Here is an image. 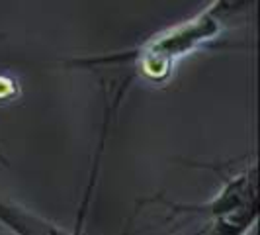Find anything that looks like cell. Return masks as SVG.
Here are the masks:
<instances>
[{
	"instance_id": "1",
	"label": "cell",
	"mask_w": 260,
	"mask_h": 235,
	"mask_svg": "<svg viewBox=\"0 0 260 235\" xmlns=\"http://www.w3.org/2000/svg\"><path fill=\"white\" fill-rule=\"evenodd\" d=\"M225 30H229L227 24L221 22L208 6H204L198 14L158 30L129 49L77 57L67 61L65 65L80 71H100L104 67H131L135 75L153 82H160L167 80L172 71L188 57L217 43Z\"/></svg>"
},
{
	"instance_id": "2",
	"label": "cell",
	"mask_w": 260,
	"mask_h": 235,
	"mask_svg": "<svg viewBox=\"0 0 260 235\" xmlns=\"http://www.w3.org/2000/svg\"><path fill=\"white\" fill-rule=\"evenodd\" d=\"M162 204L170 218H194L202 227L190 235H250L258 222V167L250 161L223 179L215 194L204 202H170L167 198H149Z\"/></svg>"
},
{
	"instance_id": "3",
	"label": "cell",
	"mask_w": 260,
	"mask_h": 235,
	"mask_svg": "<svg viewBox=\"0 0 260 235\" xmlns=\"http://www.w3.org/2000/svg\"><path fill=\"white\" fill-rule=\"evenodd\" d=\"M86 204L88 200H82L77 225L67 227L16 200L0 196V225L12 235H86L82 227L84 216H86Z\"/></svg>"
},
{
	"instance_id": "4",
	"label": "cell",
	"mask_w": 260,
	"mask_h": 235,
	"mask_svg": "<svg viewBox=\"0 0 260 235\" xmlns=\"http://www.w3.org/2000/svg\"><path fill=\"white\" fill-rule=\"evenodd\" d=\"M206 6L221 22H225L227 27H231L245 20L248 14H252L256 0H209Z\"/></svg>"
},
{
	"instance_id": "5",
	"label": "cell",
	"mask_w": 260,
	"mask_h": 235,
	"mask_svg": "<svg viewBox=\"0 0 260 235\" xmlns=\"http://www.w3.org/2000/svg\"><path fill=\"white\" fill-rule=\"evenodd\" d=\"M0 161H2V163H6V159H4V155H2V153H0Z\"/></svg>"
}]
</instances>
